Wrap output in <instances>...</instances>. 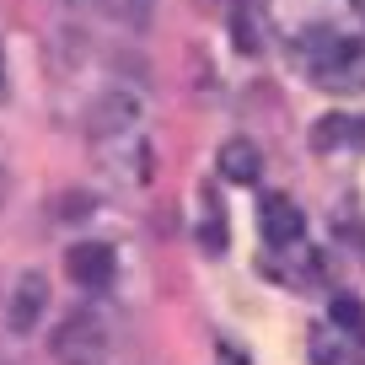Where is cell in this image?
Listing matches in <instances>:
<instances>
[{"label": "cell", "mask_w": 365, "mask_h": 365, "mask_svg": "<svg viewBox=\"0 0 365 365\" xmlns=\"http://www.w3.org/2000/svg\"><path fill=\"white\" fill-rule=\"evenodd\" d=\"M258 231H263V242H269L274 252H279V247H296V242L307 237V215H301L296 199L269 194V199L258 205Z\"/></svg>", "instance_id": "cell-6"}, {"label": "cell", "mask_w": 365, "mask_h": 365, "mask_svg": "<svg viewBox=\"0 0 365 365\" xmlns=\"http://www.w3.org/2000/svg\"><path fill=\"white\" fill-rule=\"evenodd\" d=\"M312 145H317V150H349V145H360V150H365V118H354V113H328V118H317Z\"/></svg>", "instance_id": "cell-8"}, {"label": "cell", "mask_w": 365, "mask_h": 365, "mask_svg": "<svg viewBox=\"0 0 365 365\" xmlns=\"http://www.w3.org/2000/svg\"><path fill=\"white\" fill-rule=\"evenodd\" d=\"M65 274L76 279L81 290H108L113 285V274H118V258H113V247L108 242H76V247L65 252Z\"/></svg>", "instance_id": "cell-4"}, {"label": "cell", "mask_w": 365, "mask_h": 365, "mask_svg": "<svg viewBox=\"0 0 365 365\" xmlns=\"http://www.w3.org/2000/svg\"><path fill=\"white\" fill-rule=\"evenodd\" d=\"M194 237H199V247H205L210 258H220V252H226V205H220V194H215V188H205V194H199V220H194Z\"/></svg>", "instance_id": "cell-9"}, {"label": "cell", "mask_w": 365, "mask_h": 365, "mask_svg": "<svg viewBox=\"0 0 365 365\" xmlns=\"http://www.w3.org/2000/svg\"><path fill=\"white\" fill-rule=\"evenodd\" d=\"M108 16H113V22H124V27H145L150 0H108Z\"/></svg>", "instance_id": "cell-11"}, {"label": "cell", "mask_w": 365, "mask_h": 365, "mask_svg": "<svg viewBox=\"0 0 365 365\" xmlns=\"http://www.w3.org/2000/svg\"><path fill=\"white\" fill-rule=\"evenodd\" d=\"M296 59L322 91H365V38L349 33H301Z\"/></svg>", "instance_id": "cell-1"}, {"label": "cell", "mask_w": 365, "mask_h": 365, "mask_svg": "<svg viewBox=\"0 0 365 365\" xmlns=\"http://www.w3.org/2000/svg\"><path fill=\"white\" fill-rule=\"evenodd\" d=\"M237 48H242V54L258 48V16H247L242 6H237Z\"/></svg>", "instance_id": "cell-13"}, {"label": "cell", "mask_w": 365, "mask_h": 365, "mask_svg": "<svg viewBox=\"0 0 365 365\" xmlns=\"http://www.w3.org/2000/svg\"><path fill=\"white\" fill-rule=\"evenodd\" d=\"M48 354L54 365H108L113 339H108V317L91 307H76L59 317V328L48 333Z\"/></svg>", "instance_id": "cell-2"}, {"label": "cell", "mask_w": 365, "mask_h": 365, "mask_svg": "<svg viewBox=\"0 0 365 365\" xmlns=\"http://www.w3.org/2000/svg\"><path fill=\"white\" fill-rule=\"evenodd\" d=\"M97 156H103V172H113L118 182H145L150 178L145 129H140V135H118V140H97Z\"/></svg>", "instance_id": "cell-5"}, {"label": "cell", "mask_w": 365, "mask_h": 365, "mask_svg": "<svg viewBox=\"0 0 365 365\" xmlns=\"http://www.w3.org/2000/svg\"><path fill=\"white\" fill-rule=\"evenodd\" d=\"M0 97H6V43H0Z\"/></svg>", "instance_id": "cell-14"}, {"label": "cell", "mask_w": 365, "mask_h": 365, "mask_svg": "<svg viewBox=\"0 0 365 365\" xmlns=\"http://www.w3.org/2000/svg\"><path fill=\"white\" fill-rule=\"evenodd\" d=\"M140 118H145V108H140V97L129 86H108L97 103H91V113H86V135H91V145L97 140H118V135H140Z\"/></svg>", "instance_id": "cell-3"}, {"label": "cell", "mask_w": 365, "mask_h": 365, "mask_svg": "<svg viewBox=\"0 0 365 365\" xmlns=\"http://www.w3.org/2000/svg\"><path fill=\"white\" fill-rule=\"evenodd\" d=\"M333 322H344L349 339H360V333H365V312L354 307V301H333Z\"/></svg>", "instance_id": "cell-12"}, {"label": "cell", "mask_w": 365, "mask_h": 365, "mask_svg": "<svg viewBox=\"0 0 365 365\" xmlns=\"http://www.w3.org/2000/svg\"><path fill=\"white\" fill-rule=\"evenodd\" d=\"M220 178L226 182H242V188H247V182H258V172H263V161H258V145H252V140H242V135H231L226 145H220Z\"/></svg>", "instance_id": "cell-10"}, {"label": "cell", "mask_w": 365, "mask_h": 365, "mask_svg": "<svg viewBox=\"0 0 365 365\" xmlns=\"http://www.w3.org/2000/svg\"><path fill=\"white\" fill-rule=\"evenodd\" d=\"M48 307V285H43V274H16V285H11V307H6V322H11V333H33L38 317H43Z\"/></svg>", "instance_id": "cell-7"}]
</instances>
